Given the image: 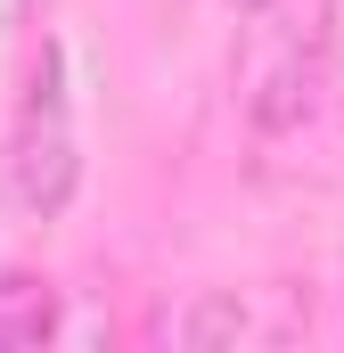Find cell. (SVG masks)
I'll list each match as a JSON object with an SVG mask.
<instances>
[{"mask_svg": "<svg viewBox=\"0 0 344 353\" xmlns=\"http://www.w3.org/2000/svg\"><path fill=\"white\" fill-rule=\"evenodd\" d=\"M74 181H83V148H74V115H66V50L50 41L25 107L8 123V148H0V189L25 222H58L74 205Z\"/></svg>", "mask_w": 344, "mask_h": 353, "instance_id": "1", "label": "cell"}, {"mask_svg": "<svg viewBox=\"0 0 344 353\" xmlns=\"http://www.w3.org/2000/svg\"><path fill=\"white\" fill-rule=\"evenodd\" d=\"M246 50H238V107L255 132H287L312 115L320 90V50H328V17L320 0H262L246 8Z\"/></svg>", "mask_w": 344, "mask_h": 353, "instance_id": "2", "label": "cell"}, {"mask_svg": "<svg viewBox=\"0 0 344 353\" xmlns=\"http://www.w3.org/2000/svg\"><path fill=\"white\" fill-rule=\"evenodd\" d=\"M164 337L172 345H246V337H262V321H255V304L246 296H230V288H213V296H197L180 321H164Z\"/></svg>", "mask_w": 344, "mask_h": 353, "instance_id": "3", "label": "cell"}, {"mask_svg": "<svg viewBox=\"0 0 344 353\" xmlns=\"http://www.w3.org/2000/svg\"><path fill=\"white\" fill-rule=\"evenodd\" d=\"M58 337V296L50 279H0V345H50Z\"/></svg>", "mask_w": 344, "mask_h": 353, "instance_id": "4", "label": "cell"}, {"mask_svg": "<svg viewBox=\"0 0 344 353\" xmlns=\"http://www.w3.org/2000/svg\"><path fill=\"white\" fill-rule=\"evenodd\" d=\"M25 17H33V0H0V33H17Z\"/></svg>", "mask_w": 344, "mask_h": 353, "instance_id": "5", "label": "cell"}, {"mask_svg": "<svg viewBox=\"0 0 344 353\" xmlns=\"http://www.w3.org/2000/svg\"><path fill=\"white\" fill-rule=\"evenodd\" d=\"M230 8H262V0H230Z\"/></svg>", "mask_w": 344, "mask_h": 353, "instance_id": "6", "label": "cell"}]
</instances>
